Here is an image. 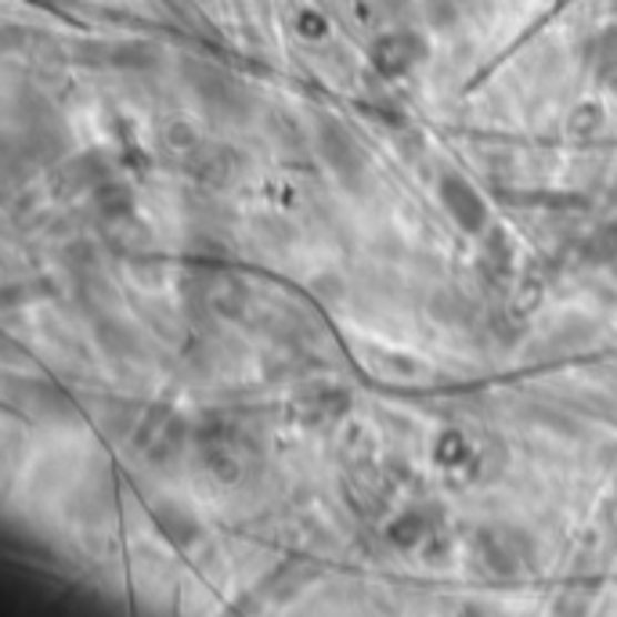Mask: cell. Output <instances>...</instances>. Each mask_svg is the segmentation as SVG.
<instances>
[{"instance_id":"obj_1","label":"cell","mask_w":617,"mask_h":617,"mask_svg":"<svg viewBox=\"0 0 617 617\" xmlns=\"http://www.w3.org/2000/svg\"><path fill=\"white\" fill-rule=\"evenodd\" d=\"M318 152L322 160L336 170V174L347 184H362L368 178V155L357 145V138L343 127L336 117H322L318 120Z\"/></svg>"},{"instance_id":"obj_2","label":"cell","mask_w":617,"mask_h":617,"mask_svg":"<svg viewBox=\"0 0 617 617\" xmlns=\"http://www.w3.org/2000/svg\"><path fill=\"white\" fill-rule=\"evenodd\" d=\"M437 192H441L444 210L452 213V221L463 227V232H469V235L484 232L487 227V203L463 174H441Z\"/></svg>"},{"instance_id":"obj_3","label":"cell","mask_w":617,"mask_h":617,"mask_svg":"<svg viewBox=\"0 0 617 617\" xmlns=\"http://www.w3.org/2000/svg\"><path fill=\"white\" fill-rule=\"evenodd\" d=\"M423 59V44L415 37H383L376 48H372V62H376L380 73L401 77Z\"/></svg>"},{"instance_id":"obj_4","label":"cell","mask_w":617,"mask_h":617,"mask_svg":"<svg viewBox=\"0 0 617 617\" xmlns=\"http://www.w3.org/2000/svg\"><path fill=\"white\" fill-rule=\"evenodd\" d=\"M481 556L495 574H502V578H509V574H516V567H520V549H516V545L498 542V535L481 538Z\"/></svg>"},{"instance_id":"obj_5","label":"cell","mask_w":617,"mask_h":617,"mask_svg":"<svg viewBox=\"0 0 617 617\" xmlns=\"http://www.w3.org/2000/svg\"><path fill=\"white\" fill-rule=\"evenodd\" d=\"M155 524L163 527V535L174 545H189L199 535V524L192 520V513H184L178 506H163L160 513H155Z\"/></svg>"},{"instance_id":"obj_6","label":"cell","mask_w":617,"mask_h":617,"mask_svg":"<svg viewBox=\"0 0 617 617\" xmlns=\"http://www.w3.org/2000/svg\"><path fill=\"white\" fill-rule=\"evenodd\" d=\"M94 199H98V210H102L109 221H123V218H131V210H134L131 192H127L123 184H102V189L94 192Z\"/></svg>"},{"instance_id":"obj_7","label":"cell","mask_w":617,"mask_h":617,"mask_svg":"<svg viewBox=\"0 0 617 617\" xmlns=\"http://www.w3.org/2000/svg\"><path fill=\"white\" fill-rule=\"evenodd\" d=\"M585 256L593 264H607L617 261V221L614 224H599L585 242Z\"/></svg>"},{"instance_id":"obj_8","label":"cell","mask_w":617,"mask_h":617,"mask_svg":"<svg viewBox=\"0 0 617 617\" xmlns=\"http://www.w3.org/2000/svg\"><path fill=\"white\" fill-rule=\"evenodd\" d=\"M426 530H429V524L423 520L419 513H405V516H397V520L391 524V538L397 545H415L426 535Z\"/></svg>"},{"instance_id":"obj_9","label":"cell","mask_w":617,"mask_h":617,"mask_svg":"<svg viewBox=\"0 0 617 617\" xmlns=\"http://www.w3.org/2000/svg\"><path fill=\"white\" fill-rule=\"evenodd\" d=\"M599 123H603V112H599V105H581V109H574L570 131H578V134H593Z\"/></svg>"},{"instance_id":"obj_10","label":"cell","mask_w":617,"mask_h":617,"mask_svg":"<svg viewBox=\"0 0 617 617\" xmlns=\"http://www.w3.org/2000/svg\"><path fill=\"white\" fill-rule=\"evenodd\" d=\"M599 62H603V73H617V30L603 37V48H599Z\"/></svg>"}]
</instances>
